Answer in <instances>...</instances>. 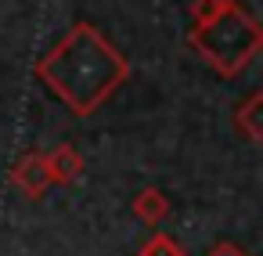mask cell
Segmentation results:
<instances>
[{
    "mask_svg": "<svg viewBox=\"0 0 263 256\" xmlns=\"http://www.w3.org/2000/svg\"><path fill=\"white\" fill-rule=\"evenodd\" d=\"M141 256H184V245L177 238H170L166 231H155L144 245H141Z\"/></svg>",
    "mask_w": 263,
    "mask_h": 256,
    "instance_id": "7",
    "label": "cell"
},
{
    "mask_svg": "<svg viewBox=\"0 0 263 256\" xmlns=\"http://www.w3.org/2000/svg\"><path fill=\"white\" fill-rule=\"evenodd\" d=\"M44 162H47V173H51L54 184H72L83 173V155L72 144H58L54 152L44 155Z\"/></svg>",
    "mask_w": 263,
    "mask_h": 256,
    "instance_id": "4",
    "label": "cell"
},
{
    "mask_svg": "<svg viewBox=\"0 0 263 256\" xmlns=\"http://www.w3.org/2000/svg\"><path fill=\"white\" fill-rule=\"evenodd\" d=\"M11 177H15V184L29 195V198H40L54 180H51V173H47V162H44V152H26L18 162H15V170H11Z\"/></svg>",
    "mask_w": 263,
    "mask_h": 256,
    "instance_id": "3",
    "label": "cell"
},
{
    "mask_svg": "<svg viewBox=\"0 0 263 256\" xmlns=\"http://www.w3.org/2000/svg\"><path fill=\"white\" fill-rule=\"evenodd\" d=\"M36 72L76 116H90L130 76V62L94 26L80 22L36 65Z\"/></svg>",
    "mask_w": 263,
    "mask_h": 256,
    "instance_id": "1",
    "label": "cell"
},
{
    "mask_svg": "<svg viewBox=\"0 0 263 256\" xmlns=\"http://www.w3.org/2000/svg\"><path fill=\"white\" fill-rule=\"evenodd\" d=\"M134 213H137L144 224H159V220H166V216H170V202H166V195H162V191L144 188V191L134 198Z\"/></svg>",
    "mask_w": 263,
    "mask_h": 256,
    "instance_id": "5",
    "label": "cell"
},
{
    "mask_svg": "<svg viewBox=\"0 0 263 256\" xmlns=\"http://www.w3.org/2000/svg\"><path fill=\"white\" fill-rule=\"evenodd\" d=\"M259 105H263V98H259V94H249L245 105L234 112V123L245 130L249 141H259V134H263V126H259Z\"/></svg>",
    "mask_w": 263,
    "mask_h": 256,
    "instance_id": "6",
    "label": "cell"
},
{
    "mask_svg": "<svg viewBox=\"0 0 263 256\" xmlns=\"http://www.w3.org/2000/svg\"><path fill=\"white\" fill-rule=\"evenodd\" d=\"M259 44H263L259 22L245 8H238L234 0H223L213 19L195 22V29H191V47L223 76L241 72L256 58Z\"/></svg>",
    "mask_w": 263,
    "mask_h": 256,
    "instance_id": "2",
    "label": "cell"
},
{
    "mask_svg": "<svg viewBox=\"0 0 263 256\" xmlns=\"http://www.w3.org/2000/svg\"><path fill=\"white\" fill-rule=\"evenodd\" d=\"M205 256H249V252H245V249H238L234 242H216Z\"/></svg>",
    "mask_w": 263,
    "mask_h": 256,
    "instance_id": "8",
    "label": "cell"
}]
</instances>
